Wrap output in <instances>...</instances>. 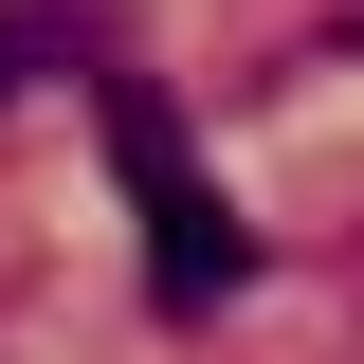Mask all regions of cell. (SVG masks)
<instances>
[{
	"instance_id": "obj_1",
	"label": "cell",
	"mask_w": 364,
	"mask_h": 364,
	"mask_svg": "<svg viewBox=\"0 0 364 364\" xmlns=\"http://www.w3.org/2000/svg\"><path fill=\"white\" fill-rule=\"evenodd\" d=\"M109 164H128V200H146V310H164V328H200L237 273H255V237L219 219V182L182 164V109H164L146 73H109Z\"/></svg>"
},
{
	"instance_id": "obj_2",
	"label": "cell",
	"mask_w": 364,
	"mask_h": 364,
	"mask_svg": "<svg viewBox=\"0 0 364 364\" xmlns=\"http://www.w3.org/2000/svg\"><path fill=\"white\" fill-rule=\"evenodd\" d=\"M37 37H55V18H0V91H18V73H37Z\"/></svg>"
}]
</instances>
